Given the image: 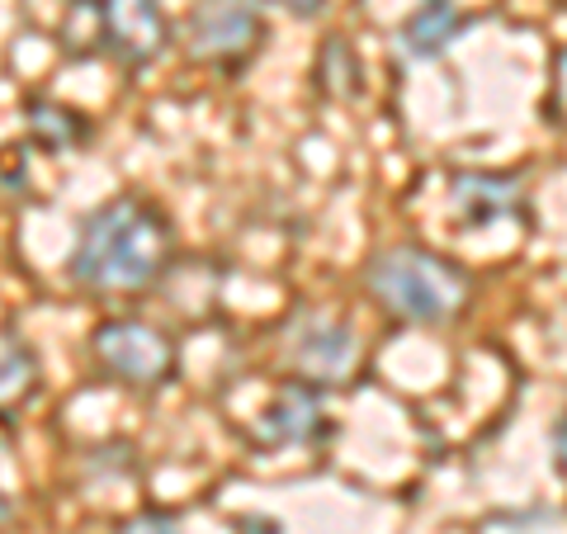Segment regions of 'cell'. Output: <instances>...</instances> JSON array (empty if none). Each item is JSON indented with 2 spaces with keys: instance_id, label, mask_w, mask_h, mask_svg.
<instances>
[{
  "instance_id": "cell-11",
  "label": "cell",
  "mask_w": 567,
  "mask_h": 534,
  "mask_svg": "<svg viewBox=\"0 0 567 534\" xmlns=\"http://www.w3.org/2000/svg\"><path fill=\"white\" fill-rule=\"evenodd\" d=\"M29 133H33V142H43L48 152H66L71 142L85 137V123L71 114V110H62V104L33 100L29 104Z\"/></svg>"
},
{
  "instance_id": "cell-7",
  "label": "cell",
  "mask_w": 567,
  "mask_h": 534,
  "mask_svg": "<svg viewBox=\"0 0 567 534\" xmlns=\"http://www.w3.org/2000/svg\"><path fill=\"white\" fill-rule=\"evenodd\" d=\"M525 189L516 175H492V171H464L454 175V208L468 227L502 223L511 213H520Z\"/></svg>"
},
{
  "instance_id": "cell-5",
  "label": "cell",
  "mask_w": 567,
  "mask_h": 534,
  "mask_svg": "<svg viewBox=\"0 0 567 534\" xmlns=\"http://www.w3.org/2000/svg\"><path fill=\"white\" fill-rule=\"evenodd\" d=\"M171 39L162 0H100V52L123 66H147Z\"/></svg>"
},
{
  "instance_id": "cell-15",
  "label": "cell",
  "mask_w": 567,
  "mask_h": 534,
  "mask_svg": "<svg viewBox=\"0 0 567 534\" xmlns=\"http://www.w3.org/2000/svg\"><path fill=\"white\" fill-rule=\"evenodd\" d=\"M558 444H563V459H558V464H563V473H567V421L558 425Z\"/></svg>"
},
{
  "instance_id": "cell-10",
  "label": "cell",
  "mask_w": 567,
  "mask_h": 534,
  "mask_svg": "<svg viewBox=\"0 0 567 534\" xmlns=\"http://www.w3.org/2000/svg\"><path fill=\"white\" fill-rule=\"evenodd\" d=\"M33 393H39V355L20 336L0 331V417H14Z\"/></svg>"
},
{
  "instance_id": "cell-3",
  "label": "cell",
  "mask_w": 567,
  "mask_h": 534,
  "mask_svg": "<svg viewBox=\"0 0 567 534\" xmlns=\"http://www.w3.org/2000/svg\"><path fill=\"white\" fill-rule=\"evenodd\" d=\"M91 355L110 379L133 383V388L166 383L175 369L171 336L152 322H137V317H110V322H100L91 331Z\"/></svg>"
},
{
  "instance_id": "cell-8",
  "label": "cell",
  "mask_w": 567,
  "mask_h": 534,
  "mask_svg": "<svg viewBox=\"0 0 567 534\" xmlns=\"http://www.w3.org/2000/svg\"><path fill=\"white\" fill-rule=\"evenodd\" d=\"M322 425V388H312L308 379L284 383V393L260 412V440L270 444H303Z\"/></svg>"
},
{
  "instance_id": "cell-4",
  "label": "cell",
  "mask_w": 567,
  "mask_h": 534,
  "mask_svg": "<svg viewBox=\"0 0 567 534\" xmlns=\"http://www.w3.org/2000/svg\"><path fill=\"white\" fill-rule=\"evenodd\" d=\"M265 39V0H194L189 52L208 66H241Z\"/></svg>"
},
{
  "instance_id": "cell-9",
  "label": "cell",
  "mask_w": 567,
  "mask_h": 534,
  "mask_svg": "<svg viewBox=\"0 0 567 534\" xmlns=\"http://www.w3.org/2000/svg\"><path fill=\"white\" fill-rule=\"evenodd\" d=\"M458 29H464V14H458L454 0H421L416 14L402 24V48L412 52V58L431 62L440 52H450Z\"/></svg>"
},
{
  "instance_id": "cell-12",
  "label": "cell",
  "mask_w": 567,
  "mask_h": 534,
  "mask_svg": "<svg viewBox=\"0 0 567 534\" xmlns=\"http://www.w3.org/2000/svg\"><path fill=\"white\" fill-rule=\"evenodd\" d=\"M360 58L350 52L346 39H331L322 48V58H317V85H322L327 95H354L360 91Z\"/></svg>"
},
{
  "instance_id": "cell-1",
  "label": "cell",
  "mask_w": 567,
  "mask_h": 534,
  "mask_svg": "<svg viewBox=\"0 0 567 534\" xmlns=\"http://www.w3.org/2000/svg\"><path fill=\"white\" fill-rule=\"evenodd\" d=\"M171 265V227L162 208L118 194L100 204L76 233L71 251V279L91 294H137L156 284Z\"/></svg>"
},
{
  "instance_id": "cell-6",
  "label": "cell",
  "mask_w": 567,
  "mask_h": 534,
  "mask_svg": "<svg viewBox=\"0 0 567 534\" xmlns=\"http://www.w3.org/2000/svg\"><path fill=\"white\" fill-rule=\"evenodd\" d=\"M289 364L303 369L308 379H341L354 364V331L331 317H298L289 327Z\"/></svg>"
},
{
  "instance_id": "cell-2",
  "label": "cell",
  "mask_w": 567,
  "mask_h": 534,
  "mask_svg": "<svg viewBox=\"0 0 567 534\" xmlns=\"http://www.w3.org/2000/svg\"><path fill=\"white\" fill-rule=\"evenodd\" d=\"M364 284L388 312L416 327H445L468 302V279L445 256L421 251V246H388V251H379L364 265Z\"/></svg>"
},
{
  "instance_id": "cell-14",
  "label": "cell",
  "mask_w": 567,
  "mask_h": 534,
  "mask_svg": "<svg viewBox=\"0 0 567 534\" xmlns=\"http://www.w3.org/2000/svg\"><path fill=\"white\" fill-rule=\"evenodd\" d=\"M275 6H284V10H293V14H303V20H308V14H317L327 0H275Z\"/></svg>"
},
{
  "instance_id": "cell-13",
  "label": "cell",
  "mask_w": 567,
  "mask_h": 534,
  "mask_svg": "<svg viewBox=\"0 0 567 534\" xmlns=\"http://www.w3.org/2000/svg\"><path fill=\"white\" fill-rule=\"evenodd\" d=\"M118 534H181V521H175V515H166V511H142V515H133V521L123 525Z\"/></svg>"
}]
</instances>
